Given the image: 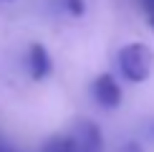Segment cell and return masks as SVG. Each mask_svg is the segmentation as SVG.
<instances>
[{"label":"cell","instance_id":"6da1fadb","mask_svg":"<svg viewBox=\"0 0 154 152\" xmlns=\"http://www.w3.org/2000/svg\"><path fill=\"white\" fill-rule=\"evenodd\" d=\"M154 68V51L144 43H129L119 51V71L126 81L142 84L152 76Z\"/></svg>","mask_w":154,"mask_h":152},{"label":"cell","instance_id":"7a4b0ae2","mask_svg":"<svg viewBox=\"0 0 154 152\" xmlns=\"http://www.w3.org/2000/svg\"><path fill=\"white\" fill-rule=\"evenodd\" d=\"M71 135L76 142V152H104V135L94 122H88V119L76 122Z\"/></svg>","mask_w":154,"mask_h":152},{"label":"cell","instance_id":"3957f363","mask_svg":"<svg viewBox=\"0 0 154 152\" xmlns=\"http://www.w3.org/2000/svg\"><path fill=\"white\" fill-rule=\"evenodd\" d=\"M94 99L99 101L104 109H114V106H119L121 101V89L116 84V79H114L111 74H101L99 79L94 81Z\"/></svg>","mask_w":154,"mask_h":152},{"label":"cell","instance_id":"277c9868","mask_svg":"<svg viewBox=\"0 0 154 152\" xmlns=\"http://www.w3.org/2000/svg\"><path fill=\"white\" fill-rule=\"evenodd\" d=\"M51 68H53V63H51L48 51L43 48L41 43H33V46L28 48V74L33 76L35 81H43L51 74Z\"/></svg>","mask_w":154,"mask_h":152},{"label":"cell","instance_id":"5b68a950","mask_svg":"<svg viewBox=\"0 0 154 152\" xmlns=\"http://www.w3.org/2000/svg\"><path fill=\"white\" fill-rule=\"evenodd\" d=\"M41 152H76V142L71 132H63V135H56L46 139V144L41 147Z\"/></svg>","mask_w":154,"mask_h":152},{"label":"cell","instance_id":"8992f818","mask_svg":"<svg viewBox=\"0 0 154 152\" xmlns=\"http://www.w3.org/2000/svg\"><path fill=\"white\" fill-rule=\"evenodd\" d=\"M63 8L71 13V15H81L83 13V0H63Z\"/></svg>","mask_w":154,"mask_h":152},{"label":"cell","instance_id":"52a82bcc","mask_svg":"<svg viewBox=\"0 0 154 152\" xmlns=\"http://www.w3.org/2000/svg\"><path fill=\"white\" fill-rule=\"evenodd\" d=\"M142 5H144L146 18H149V25H152V30H154V0H142Z\"/></svg>","mask_w":154,"mask_h":152},{"label":"cell","instance_id":"ba28073f","mask_svg":"<svg viewBox=\"0 0 154 152\" xmlns=\"http://www.w3.org/2000/svg\"><path fill=\"white\" fill-rule=\"evenodd\" d=\"M121 152H142V147H139V144H134V142H126L124 147H121Z\"/></svg>","mask_w":154,"mask_h":152},{"label":"cell","instance_id":"9c48e42d","mask_svg":"<svg viewBox=\"0 0 154 152\" xmlns=\"http://www.w3.org/2000/svg\"><path fill=\"white\" fill-rule=\"evenodd\" d=\"M0 152H18V150L13 147V144H8V142H5L3 137H0Z\"/></svg>","mask_w":154,"mask_h":152},{"label":"cell","instance_id":"30bf717a","mask_svg":"<svg viewBox=\"0 0 154 152\" xmlns=\"http://www.w3.org/2000/svg\"><path fill=\"white\" fill-rule=\"evenodd\" d=\"M152 132H154V127H152Z\"/></svg>","mask_w":154,"mask_h":152}]
</instances>
